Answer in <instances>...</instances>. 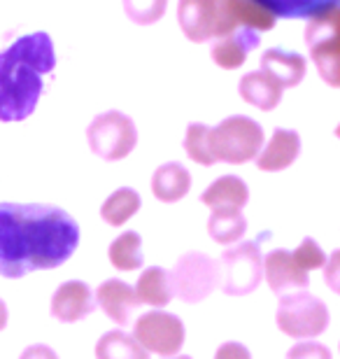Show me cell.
Segmentation results:
<instances>
[{
    "label": "cell",
    "mask_w": 340,
    "mask_h": 359,
    "mask_svg": "<svg viewBox=\"0 0 340 359\" xmlns=\"http://www.w3.org/2000/svg\"><path fill=\"white\" fill-rule=\"evenodd\" d=\"M135 297L140 304L154 306V308H163L170 304L172 299V290H170V278L168 271L161 266H149L140 273L137 278V285L133 287Z\"/></svg>",
    "instance_id": "obj_21"
},
{
    "label": "cell",
    "mask_w": 340,
    "mask_h": 359,
    "mask_svg": "<svg viewBox=\"0 0 340 359\" xmlns=\"http://www.w3.org/2000/svg\"><path fill=\"white\" fill-rule=\"evenodd\" d=\"M338 26H340L338 7L317 14L306 26V42L310 49V59L315 61L317 73H320L322 80L334 89L340 84Z\"/></svg>",
    "instance_id": "obj_8"
},
{
    "label": "cell",
    "mask_w": 340,
    "mask_h": 359,
    "mask_svg": "<svg viewBox=\"0 0 340 359\" xmlns=\"http://www.w3.org/2000/svg\"><path fill=\"white\" fill-rule=\"evenodd\" d=\"M271 238V231L259 233L257 241L240 243L236 248H229L222 255L219 264V285L222 292L229 297H245L259 287L264 278V255L261 243Z\"/></svg>",
    "instance_id": "obj_4"
},
{
    "label": "cell",
    "mask_w": 340,
    "mask_h": 359,
    "mask_svg": "<svg viewBox=\"0 0 340 359\" xmlns=\"http://www.w3.org/2000/svg\"><path fill=\"white\" fill-rule=\"evenodd\" d=\"M215 40L231 35L238 28H250V31H271L275 19L268 10L257 5L254 0H215Z\"/></svg>",
    "instance_id": "obj_10"
},
{
    "label": "cell",
    "mask_w": 340,
    "mask_h": 359,
    "mask_svg": "<svg viewBox=\"0 0 340 359\" xmlns=\"http://www.w3.org/2000/svg\"><path fill=\"white\" fill-rule=\"evenodd\" d=\"M56 68L54 42L45 31L21 35L0 52V121H24L35 112L45 77Z\"/></svg>",
    "instance_id": "obj_2"
},
{
    "label": "cell",
    "mask_w": 340,
    "mask_h": 359,
    "mask_svg": "<svg viewBox=\"0 0 340 359\" xmlns=\"http://www.w3.org/2000/svg\"><path fill=\"white\" fill-rule=\"evenodd\" d=\"M165 7H168V0H124L126 17L137 26L156 24L165 14Z\"/></svg>",
    "instance_id": "obj_28"
},
{
    "label": "cell",
    "mask_w": 340,
    "mask_h": 359,
    "mask_svg": "<svg viewBox=\"0 0 340 359\" xmlns=\"http://www.w3.org/2000/svg\"><path fill=\"white\" fill-rule=\"evenodd\" d=\"M168 278L172 297L184 304H200L219 287V264L203 252H184Z\"/></svg>",
    "instance_id": "obj_7"
},
{
    "label": "cell",
    "mask_w": 340,
    "mask_h": 359,
    "mask_svg": "<svg viewBox=\"0 0 340 359\" xmlns=\"http://www.w3.org/2000/svg\"><path fill=\"white\" fill-rule=\"evenodd\" d=\"M215 359H252V355H250V350L243 346V343L229 341V343H224V346L217 348Z\"/></svg>",
    "instance_id": "obj_31"
},
{
    "label": "cell",
    "mask_w": 340,
    "mask_h": 359,
    "mask_svg": "<svg viewBox=\"0 0 340 359\" xmlns=\"http://www.w3.org/2000/svg\"><path fill=\"white\" fill-rule=\"evenodd\" d=\"M133 339L147 350L163 357L177 355L184 346V325L177 315L165 311H151L137 318Z\"/></svg>",
    "instance_id": "obj_9"
},
{
    "label": "cell",
    "mask_w": 340,
    "mask_h": 359,
    "mask_svg": "<svg viewBox=\"0 0 340 359\" xmlns=\"http://www.w3.org/2000/svg\"><path fill=\"white\" fill-rule=\"evenodd\" d=\"M191 189V175L182 163L168 161L158 166L151 175V194L161 203H177Z\"/></svg>",
    "instance_id": "obj_20"
},
{
    "label": "cell",
    "mask_w": 340,
    "mask_h": 359,
    "mask_svg": "<svg viewBox=\"0 0 340 359\" xmlns=\"http://www.w3.org/2000/svg\"><path fill=\"white\" fill-rule=\"evenodd\" d=\"M79 245V224L63 208L0 203V276L17 280L66 264Z\"/></svg>",
    "instance_id": "obj_1"
},
{
    "label": "cell",
    "mask_w": 340,
    "mask_h": 359,
    "mask_svg": "<svg viewBox=\"0 0 340 359\" xmlns=\"http://www.w3.org/2000/svg\"><path fill=\"white\" fill-rule=\"evenodd\" d=\"M93 353H96V359H149L147 350L121 329L100 336Z\"/></svg>",
    "instance_id": "obj_23"
},
{
    "label": "cell",
    "mask_w": 340,
    "mask_h": 359,
    "mask_svg": "<svg viewBox=\"0 0 340 359\" xmlns=\"http://www.w3.org/2000/svg\"><path fill=\"white\" fill-rule=\"evenodd\" d=\"M7 320H10V313H7V306H5V301L0 299V332L7 327Z\"/></svg>",
    "instance_id": "obj_33"
},
{
    "label": "cell",
    "mask_w": 340,
    "mask_h": 359,
    "mask_svg": "<svg viewBox=\"0 0 340 359\" xmlns=\"http://www.w3.org/2000/svg\"><path fill=\"white\" fill-rule=\"evenodd\" d=\"M107 257H110V264L117 271H137L144 262L140 233L126 231V233L117 236V238L110 243Z\"/></svg>",
    "instance_id": "obj_26"
},
{
    "label": "cell",
    "mask_w": 340,
    "mask_h": 359,
    "mask_svg": "<svg viewBox=\"0 0 340 359\" xmlns=\"http://www.w3.org/2000/svg\"><path fill=\"white\" fill-rule=\"evenodd\" d=\"M184 152L189 154V159L200 163V166H215L217 161L212 156V149H210V126L198 124V121L186 126Z\"/></svg>",
    "instance_id": "obj_27"
},
{
    "label": "cell",
    "mask_w": 340,
    "mask_h": 359,
    "mask_svg": "<svg viewBox=\"0 0 340 359\" xmlns=\"http://www.w3.org/2000/svg\"><path fill=\"white\" fill-rule=\"evenodd\" d=\"M287 359H331V350L317 341H299L287 353Z\"/></svg>",
    "instance_id": "obj_30"
},
{
    "label": "cell",
    "mask_w": 340,
    "mask_h": 359,
    "mask_svg": "<svg viewBox=\"0 0 340 359\" xmlns=\"http://www.w3.org/2000/svg\"><path fill=\"white\" fill-rule=\"evenodd\" d=\"M170 359H191L189 355H177V357H170Z\"/></svg>",
    "instance_id": "obj_34"
},
{
    "label": "cell",
    "mask_w": 340,
    "mask_h": 359,
    "mask_svg": "<svg viewBox=\"0 0 340 359\" xmlns=\"http://www.w3.org/2000/svg\"><path fill=\"white\" fill-rule=\"evenodd\" d=\"M96 311L93 290L82 280H68L52 297V318L59 322H79Z\"/></svg>",
    "instance_id": "obj_12"
},
{
    "label": "cell",
    "mask_w": 340,
    "mask_h": 359,
    "mask_svg": "<svg viewBox=\"0 0 340 359\" xmlns=\"http://www.w3.org/2000/svg\"><path fill=\"white\" fill-rule=\"evenodd\" d=\"M238 91H240V98L245 103L254 105L257 110L271 112L280 105L282 91L285 89H282L271 75H266L264 70H252V73H245L240 77Z\"/></svg>",
    "instance_id": "obj_18"
},
{
    "label": "cell",
    "mask_w": 340,
    "mask_h": 359,
    "mask_svg": "<svg viewBox=\"0 0 340 359\" xmlns=\"http://www.w3.org/2000/svg\"><path fill=\"white\" fill-rule=\"evenodd\" d=\"M294 255L299 257V262H301L308 271L322 269L324 264H327V257H324L322 248L317 245V243H315L313 238H303V241H301V245L294 250Z\"/></svg>",
    "instance_id": "obj_29"
},
{
    "label": "cell",
    "mask_w": 340,
    "mask_h": 359,
    "mask_svg": "<svg viewBox=\"0 0 340 359\" xmlns=\"http://www.w3.org/2000/svg\"><path fill=\"white\" fill-rule=\"evenodd\" d=\"M93 299H96L100 311L119 327H126L128 322H131L133 311L140 306L133 287L117 278L105 280V283L98 287V292L93 294Z\"/></svg>",
    "instance_id": "obj_13"
},
{
    "label": "cell",
    "mask_w": 340,
    "mask_h": 359,
    "mask_svg": "<svg viewBox=\"0 0 340 359\" xmlns=\"http://www.w3.org/2000/svg\"><path fill=\"white\" fill-rule=\"evenodd\" d=\"M275 322H278V329L282 334L306 341L327 332L331 315L322 299H317L315 294L306 290H299L280 297Z\"/></svg>",
    "instance_id": "obj_5"
},
{
    "label": "cell",
    "mask_w": 340,
    "mask_h": 359,
    "mask_svg": "<svg viewBox=\"0 0 340 359\" xmlns=\"http://www.w3.org/2000/svg\"><path fill=\"white\" fill-rule=\"evenodd\" d=\"M177 21L184 38L191 42L215 40V0H179Z\"/></svg>",
    "instance_id": "obj_14"
},
{
    "label": "cell",
    "mask_w": 340,
    "mask_h": 359,
    "mask_svg": "<svg viewBox=\"0 0 340 359\" xmlns=\"http://www.w3.org/2000/svg\"><path fill=\"white\" fill-rule=\"evenodd\" d=\"M261 42V35L257 31H250V28H238L231 35H224V38L215 40L212 45V61L224 70H236L240 68L245 61H247L250 52H254Z\"/></svg>",
    "instance_id": "obj_16"
},
{
    "label": "cell",
    "mask_w": 340,
    "mask_h": 359,
    "mask_svg": "<svg viewBox=\"0 0 340 359\" xmlns=\"http://www.w3.org/2000/svg\"><path fill=\"white\" fill-rule=\"evenodd\" d=\"M19 359H59V355L54 353V348L45 346V343H35V346H28L19 355Z\"/></svg>",
    "instance_id": "obj_32"
},
{
    "label": "cell",
    "mask_w": 340,
    "mask_h": 359,
    "mask_svg": "<svg viewBox=\"0 0 340 359\" xmlns=\"http://www.w3.org/2000/svg\"><path fill=\"white\" fill-rule=\"evenodd\" d=\"M261 70L266 75H271L282 89H292L303 82L308 63L299 52H287V49L271 47L261 54Z\"/></svg>",
    "instance_id": "obj_17"
},
{
    "label": "cell",
    "mask_w": 340,
    "mask_h": 359,
    "mask_svg": "<svg viewBox=\"0 0 340 359\" xmlns=\"http://www.w3.org/2000/svg\"><path fill=\"white\" fill-rule=\"evenodd\" d=\"M301 152V135L292 128H275L268 145L257 154V166L266 173H278L289 168L299 159Z\"/></svg>",
    "instance_id": "obj_15"
},
{
    "label": "cell",
    "mask_w": 340,
    "mask_h": 359,
    "mask_svg": "<svg viewBox=\"0 0 340 359\" xmlns=\"http://www.w3.org/2000/svg\"><path fill=\"white\" fill-rule=\"evenodd\" d=\"M264 147V128L257 119L233 114L222 124L210 128V149L215 161L240 166L245 161L257 159Z\"/></svg>",
    "instance_id": "obj_3"
},
{
    "label": "cell",
    "mask_w": 340,
    "mask_h": 359,
    "mask_svg": "<svg viewBox=\"0 0 340 359\" xmlns=\"http://www.w3.org/2000/svg\"><path fill=\"white\" fill-rule=\"evenodd\" d=\"M86 140H89L91 152L98 159L103 161L126 159L137 145L135 121L119 110L100 112L91 119L89 128H86Z\"/></svg>",
    "instance_id": "obj_6"
},
{
    "label": "cell",
    "mask_w": 340,
    "mask_h": 359,
    "mask_svg": "<svg viewBox=\"0 0 340 359\" xmlns=\"http://www.w3.org/2000/svg\"><path fill=\"white\" fill-rule=\"evenodd\" d=\"M264 276L278 297L289 294V290H306L310 285V271L289 250H273L266 255Z\"/></svg>",
    "instance_id": "obj_11"
},
{
    "label": "cell",
    "mask_w": 340,
    "mask_h": 359,
    "mask_svg": "<svg viewBox=\"0 0 340 359\" xmlns=\"http://www.w3.org/2000/svg\"><path fill=\"white\" fill-rule=\"evenodd\" d=\"M200 201L208 208H212V210H224V208H229V210H243L250 201V189L243 177L222 175L200 194Z\"/></svg>",
    "instance_id": "obj_19"
},
{
    "label": "cell",
    "mask_w": 340,
    "mask_h": 359,
    "mask_svg": "<svg viewBox=\"0 0 340 359\" xmlns=\"http://www.w3.org/2000/svg\"><path fill=\"white\" fill-rule=\"evenodd\" d=\"M140 205H142L140 194L131 189V187H121V189L112 191L110 196H107L103 208H100V217L110 226H121L140 210Z\"/></svg>",
    "instance_id": "obj_25"
},
{
    "label": "cell",
    "mask_w": 340,
    "mask_h": 359,
    "mask_svg": "<svg viewBox=\"0 0 340 359\" xmlns=\"http://www.w3.org/2000/svg\"><path fill=\"white\" fill-rule=\"evenodd\" d=\"M247 231V217L240 210H212L208 219V233L210 238L219 245H231V243L240 241Z\"/></svg>",
    "instance_id": "obj_24"
},
{
    "label": "cell",
    "mask_w": 340,
    "mask_h": 359,
    "mask_svg": "<svg viewBox=\"0 0 340 359\" xmlns=\"http://www.w3.org/2000/svg\"><path fill=\"white\" fill-rule=\"evenodd\" d=\"M275 19H313L338 7V0H254Z\"/></svg>",
    "instance_id": "obj_22"
}]
</instances>
